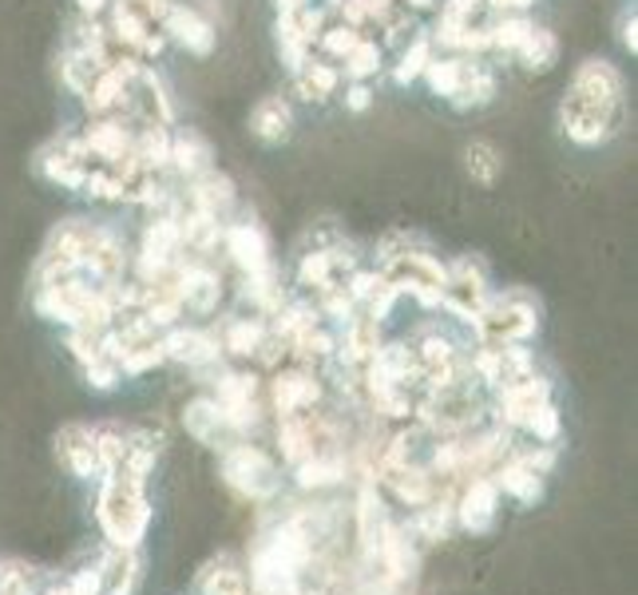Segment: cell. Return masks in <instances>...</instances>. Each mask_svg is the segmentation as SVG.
Segmentation results:
<instances>
[{
    "label": "cell",
    "instance_id": "cell-1",
    "mask_svg": "<svg viewBox=\"0 0 638 595\" xmlns=\"http://www.w3.org/2000/svg\"><path fill=\"white\" fill-rule=\"evenodd\" d=\"M555 128L580 151L607 148L610 139L623 136V128H627V76L615 60L587 56L575 64L560 108H555Z\"/></svg>",
    "mask_w": 638,
    "mask_h": 595
},
{
    "label": "cell",
    "instance_id": "cell-2",
    "mask_svg": "<svg viewBox=\"0 0 638 595\" xmlns=\"http://www.w3.org/2000/svg\"><path fill=\"white\" fill-rule=\"evenodd\" d=\"M155 520V505L148 496V480L128 473H104L96 480V524L104 544L111 548H143Z\"/></svg>",
    "mask_w": 638,
    "mask_h": 595
},
{
    "label": "cell",
    "instance_id": "cell-3",
    "mask_svg": "<svg viewBox=\"0 0 638 595\" xmlns=\"http://www.w3.org/2000/svg\"><path fill=\"white\" fill-rule=\"evenodd\" d=\"M218 476L223 485L246 500V505L266 508L274 505L285 493V468L278 465V456L266 445H258V436H235L218 448Z\"/></svg>",
    "mask_w": 638,
    "mask_h": 595
},
{
    "label": "cell",
    "instance_id": "cell-4",
    "mask_svg": "<svg viewBox=\"0 0 638 595\" xmlns=\"http://www.w3.org/2000/svg\"><path fill=\"white\" fill-rule=\"evenodd\" d=\"M108 223L111 218H91V215L60 218L56 227L48 230V238H44L36 262H32V286L56 282V278H68V274H88V262L91 255H96Z\"/></svg>",
    "mask_w": 638,
    "mask_h": 595
},
{
    "label": "cell",
    "instance_id": "cell-5",
    "mask_svg": "<svg viewBox=\"0 0 638 595\" xmlns=\"http://www.w3.org/2000/svg\"><path fill=\"white\" fill-rule=\"evenodd\" d=\"M543 326V302L528 286L491 290L488 306L468 326L472 342H496V346H531Z\"/></svg>",
    "mask_w": 638,
    "mask_h": 595
},
{
    "label": "cell",
    "instance_id": "cell-6",
    "mask_svg": "<svg viewBox=\"0 0 638 595\" xmlns=\"http://www.w3.org/2000/svg\"><path fill=\"white\" fill-rule=\"evenodd\" d=\"M491 270L480 255H456L444 258V282H441V310L436 314L452 317L456 326L468 329L491 298Z\"/></svg>",
    "mask_w": 638,
    "mask_h": 595
},
{
    "label": "cell",
    "instance_id": "cell-7",
    "mask_svg": "<svg viewBox=\"0 0 638 595\" xmlns=\"http://www.w3.org/2000/svg\"><path fill=\"white\" fill-rule=\"evenodd\" d=\"M218 258H223V267L230 270V278H262L270 274V270H278L274 242H270L266 227L246 207H238L235 215L223 223Z\"/></svg>",
    "mask_w": 638,
    "mask_h": 595
},
{
    "label": "cell",
    "instance_id": "cell-8",
    "mask_svg": "<svg viewBox=\"0 0 638 595\" xmlns=\"http://www.w3.org/2000/svg\"><path fill=\"white\" fill-rule=\"evenodd\" d=\"M329 401V381L317 369L305 366H282L274 374H266V413L274 416H298Z\"/></svg>",
    "mask_w": 638,
    "mask_h": 595
},
{
    "label": "cell",
    "instance_id": "cell-9",
    "mask_svg": "<svg viewBox=\"0 0 638 595\" xmlns=\"http://www.w3.org/2000/svg\"><path fill=\"white\" fill-rule=\"evenodd\" d=\"M104 29H108L111 48L123 52V56H136L139 64H155L167 52L159 20H151L143 9H136L131 0H111L108 12H104Z\"/></svg>",
    "mask_w": 638,
    "mask_h": 595
},
{
    "label": "cell",
    "instance_id": "cell-10",
    "mask_svg": "<svg viewBox=\"0 0 638 595\" xmlns=\"http://www.w3.org/2000/svg\"><path fill=\"white\" fill-rule=\"evenodd\" d=\"M555 401V381H551L548 369H531V374L516 377L508 386H500L496 393H488V416L496 425H504L508 433H520L523 421L540 405Z\"/></svg>",
    "mask_w": 638,
    "mask_h": 595
},
{
    "label": "cell",
    "instance_id": "cell-11",
    "mask_svg": "<svg viewBox=\"0 0 638 595\" xmlns=\"http://www.w3.org/2000/svg\"><path fill=\"white\" fill-rule=\"evenodd\" d=\"M159 32L167 40L171 48L187 52V56H210L218 44V24L215 12L198 0H171L163 20H159Z\"/></svg>",
    "mask_w": 638,
    "mask_h": 595
},
{
    "label": "cell",
    "instance_id": "cell-12",
    "mask_svg": "<svg viewBox=\"0 0 638 595\" xmlns=\"http://www.w3.org/2000/svg\"><path fill=\"white\" fill-rule=\"evenodd\" d=\"M88 167H91V159H88V151L79 148V139L72 128L52 136L48 143L32 155V171H36V178H44V183L56 191H68V195H79V183H84Z\"/></svg>",
    "mask_w": 638,
    "mask_h": 595
},
{
    "label": "cell",
    "instance_id": "cell-13",
    "mask_svg": "<svg viewBox=\"0 0 638 595\" xmlns=\"http://www.w3.org/2000/svg\"><path fill=\"white\" fill-rule=\"evenodd\" d=\"M123 116L136 123V128H175L179 108L175 96H171V84L163 79V72H155V64H143L131 79L128 91V111Z\"/></svg>",
    "mask_w": 638,
    "mask_h": 595
},
{
    "label": "cell",
    "instance_id": "cell-14",
    "mask_svg": "<svg viewBox=\"0 0 638 595\" xmlns=\"http://www.w3.org/2000/svg\"><path fill=\"white\" fill-rule=\"evenodd\" d=\"M500 508H504V496L496 488L488 473L480 476H468L456 496H452V516H456V528L468 536H491L496 524H500Z\"/></svg>",
    "mask_w": 638,
    "mask_h": 595
},
{
    "label": "cell",
    "instance_id": "cell-15",
    "mask_svg": "<svg viewBox=\"0 0 638 595\" xmlns=\"http://www.w3.org/2000/svg\"><path fill=\"white\" fill-rule=\"evenodd\" d=\"M163 357L167 366L187 369V374H198V369H210L223 361V349H218V337L210 322H175L171 329H163Z\"/></svg>",
    "mask_w": 638,
    "mask_h": 595
},
{
    "label": "cell",
    "instance_id": "cell-16",
    "mask_svg": "<svg viewBox=\"0 0 638 595\" xmlns=\"http://www.w3.org/2000/svg\"><path fill=\"white\" fill-rule=\"evenodd\" d=\"M210 326H215L223 361H230V366H250L258 346H262V337L270 334V322H266V317L238 306H226L218 317H210Z\"/></svg>",
    "mask_w": 638,
    "mask_h": 595
},
{
    "label": "cell",
    "instance_id": "cell-17",
    "mask_svg": "<svg viewBox=\"0 0 638 595\" xmlns=\"http://www.w3.org/2000/svg\"><path fill=\"white\" fill-rule=\"evenodd\" d=\"M285 476H290L294 493L302 496H337L342 488H354V468H349L345 448L305 456L294 468H285Z\"/></svg>",
    "mask_w": 638,
    "mask_h": 595
},
{
    "label": "cell",
    "instance_id": "cell-18",
    "mask_svg": "<svg viewBox=\"0 0 638 595\" xmlns=\"http://www.w3.org/2000/svg\"><path fill=\"white\" fill-rule=\"evenodd\" d=\"M56 461L60 468L84 485H96L104 468H99V448H96V421H68L56 429Z\"/></svg>",
    "mask_w": 638,
    "mask_h": 595
},
{
    "label": "cell",
    "instance_id": "cell-19",
    "mask_svg": "<svg viewBox=\"0 0 638 595\" xmlns=\"http://www.w3.org/2000/svg\"><path fill=\"white\" fill-rule=\"evenodd\" d=\"M500 96V64L491 56H464L461 60V79L448 96L452 111H484Z\"/></svg>",
    "mask_w": 638,
    "mask_h": 595
},
{
    "label": "cell",
    "instance_id": "cell-20",
    "mask_svg": "<svg viewBox=\"0 0 638 595\" xmlns=\"http://www.w3.org/2000/svg\"><path fill=\"white\" fill-rule=\"evenodd\" d=\"M179 203L187 210H207L215 218H230L238 207H242V195H238V183L226 171L210 167L198 178H187L179 183Z\"/></svg>",
    "mask_w": 638,
    "mask_h": 595
},
{
    "label": "cell",
    "instance_id": "cell-21",
    "mask_svg": "<svg viewBox=\"0 0 638 595\" xmlns=\"http://www.w3.org/2000/svg\"><path fill=\"white\" fill-rule=\"evenodd\" d=\"M334 329H337V361L334 366L365 374L369 361L377 357V349H381V342H385V326L377 322V317L357 310L349 322H342V326H334Z\"/></svg>",
    "mask_w": 638,
    "mask_h": 595
},
{
    "label": "cell",
    "instance_id": "cell-22",
    "mask_svg": "<svg viewBox=\"0 0 638 595\" xmlns=\"http://www.w3.org/2000/svg\"><path fill=\"white\" fill-rule=\"evenodd\" d=\"M491 480H496V488H500L504 500H511V505L520 508H536L548 496V480L551 476L536 473V468L523 461V456H516L508 448V456L504 461H496V468H491Z\"/></svg>",
    "mask_w": 638,
    "mask_h": 595
},
{
    "label": "cell",
    "instance_id": "cell-23",
    "mask_svg": "<svg viewBox=\"0 0 638 595\" xmlns=\"http://www.w3.org/2000/svg\"><path fill=\"white\" fill-rule=\"evenodd\" d=\"M210 167H218L210 139L203 136L198 128H183V123H175V128H171L167 175L175 178V183H187V178H198L203 171H210Z\"/></svg>",
    "mask_w": 638,
    "mask_h": 595
},
{
    "label": "cell",
    "instance_id": "cell-24",
    "mask_svg": "<svg viewBox=\"0 0 638 595\" xmlns=\"http://www.w3.org/2000/svg\"><path fill=\"white\" fill-rule=\"evenodd\" d=\"M99 592L104 595H139L143 587V548H111L96 555Z\"/></svg>",
    "mask_w": 638,
    "mask_h": 595
},
{
    "label": "cell",
    "instance_id": "cell-25",
    "mask_svg": "<svg viewBox=\"0 0 638 595\" xmlns=\"http://www.w3.org/2000/svg\"><path fill=\"white\" fill-rule=\"evenodd\" d=\"M179 425H183V433H187L195 445L215 448V453L226 445V441H235V436H230V429H226V421H223V409L215 405V397H210L207 389H198L187 405H183V413H179Z\"/></svg>",
    "mask_w": 638,
    "mask_h": 595
},
{
    "label": "cell",
    "instance_id": "cell-26",
    "mask_svg": "<svg viewBox=\"0 0 638 595\" xmlns=\"http://www.w3.org/2000/svg\"><path fill=\"white\" fill-rule=\"evenodd\" d=\"M250 136L262 143V148H278L285 139L294 136L298 128V111H294V99L290 96H262L250 108Z\"/></svg>",
    "mask_w": 638,
    "mask_h": 595
},
{
    "label": "cell",
    "instance_id": "cell-27",
    "mask_svg": "<svg viewBox=\"0 0 638 595\" xmlns=\"http://www.w3.org/2000/svg\"><path fill=\"white\" fill-rule=\"evenodd\" d=\"M342 68L337 64H329V60L322 56H310L302 64V68L290 72V88H294V96L302 99V104H310V108H325V104H334L337 91H342Z\"/></svg>",
    "mask_w": 638,
    "mask_h": 595
},
{
    "label": "cell",
    "instance_id": "cell-28",
    "mask_svg": "<svg viewBox=\"0 0 638 595\" xmlns=\"http://www.w3.org/2000/svg\"><path fill=\"white\" fill-rule=\"evenodd\" d=\"M195 595H255L246 580V564L238 555L218 552L195 575Z\"/></svg>",
    "mask_w": 638,
    "mask_h": 595
},
{
    "label": "cell",
    "instance_id": "cell-29",
    "mask_svg": "<svg viewBox=\"0 0 638 595\" xmlns=\"http://www.w3.org/2000/svg\"><path fill=\"white\" fill-rule=\"evenodd\" d=\"M563 56V44L560 36L548 29V24H531V32L520 40V48L511 52V64L523 72V76H548Z\"/></svg>",
    "mask_w": 638,
    "mask_h": 595
},
{
    "label": "cell",
    "instance_id": "cell-30",
    "mask_svg": "<svg viewBox=\"0 0 638 595\" xmlns=\"http://www.w3.org/2000/svg\"><path fill=\"white\" fill-rule=\"evenodd\" d=\"M404 528L421 548L444 544L452 532H456V516H452V500H432L424 508H413L404 516Z\"/></svg>",
    "mask_w": 638,
    "mask_h": 595
},
{
    "label": "cell",
    "instance_id": "cell-31",
    "mask_svg": "<svg viewBox=\"0 0 638 595\" xmlns=\"http://www.w3.org/2000/svg\"><path fill=\"white\" fill-rule=\"evenodd\" d=\"M432 52H436V44H432L429 29L417 32L404 48H397L393 56H389V64H385V76L393 79L397 88H413V84H421V72L424 64L432 60Z\"/></svg>",
    "mask_w": 638,
    "mask_h": 595
},
{
    "label": "cell",
    "instance_id": "cell-32",
    "mask_svg": "<svg viewBox=\"0 0 638 595\" xmlns=\"http://www.w3.org/2000/svg\"><path fill=\"white\" fill-rule=\"evenodd\" d=\"M464 175L476 183V187H496L504 175V151L491 143V139H468L461 151Z\"/></svg>",
    "mask_w": 638,
    "mask_h": 595
},
{
    "label": "cell",
    "instance_id": "cell-33",
    "mask_svg": "<svg viewBox=\"0 0 638 595\" xmlns=\"http://www.w3.org/2000/svg\"><path fill=\"white\" fill-rule=\"evenodd\" d=\"M385 64H389V52L381 48V40L377 36H361L349 56L337 64L342 68V79H361V84H377L385 76Z\"/></svg>",
    "mask_w": 638,
    "mask_h": 595
},
{
    "label": "cell",
    "instance_id": "cell-34",
    "mask_svg": "<svg viewBox=\"0 0 638 595\" xmlns=\"http://www.w3.org/2000/svg\"><path fill=\"white\" fill-rule=\"evenodd\" d=\"M365 32H357L354 24H345V20L329 17V24H325L322 32H317V44H314V56L329 60V64H342L349 52L361 44Z\"/></svg>",
    "mask_w": 638,
    "mask_h": 595
},
{
    "label": "cell",
    "instance_id": "cell-35",
    "mask_svg": "<svg viewBox=\"0 0 638 595\" xmlns=\"http://www.w3.org/2000/svg\"><path fill=\"white\" fill-rule=\"evenodd\" d=\"M520 441H536V445H560L563 436V413H560V401H548V405H540L536 413L523 421Z\"/></svg>",
    "mask_w": 638,
    "mask_h": 595
},
{
    "label": "cell",
    "instance_id": "cell-36",
    "mask_svg": "<svg viewBox=\"0 0 638 595\" xmlns=\"http://www.w3.org/2000/svg\"><path fill=\"white\" fill-rule=\"evenodd\" d=\"M79 377H84V386H88L91 393H99V397H111L119 386H123V381H128L111 354L96 357V361H88V366H79Z\"/></svg>",
    "mask_w": 638,
    "mask_h": 595
},
{
    "label": "cell",
    "instance_id": "cell-37",
    "mask_svg": "<svg viewBox=\"0 0 638 595\" xmlns=\"http://www.w3.org/2000/svg\"><path fill=\"white\" fill-rule=\"evenodd\" d=\"M337 104H342L349 116H365V111L377 104V84H361V79H345L342 91H337Z\"/></svg>",
    "mask_w": 638,
    "mask_h": 595
},
{
    "label": "cell",
    "instance_id": "cell-38",
    "mask_svg": "<svg viewBox=\"0 0 638 595\" xmlns=\"http://www.w3.org/2000/svg\"><path fill=\"white\" fill-rule=\"evenodd\" d=\"M615 36H619V48L627 56L638 52V17H635V4H623L619 9V20H615Z\"/></svg>",
    "mask_w": 638,
    "mask_h": 595
},
{
    "label": "cell",
    "instance_id": "cell-39",
    "mask_svg": "<svg viewBox=\"0 0 638 595\" xmlns=\"http://www.w3.org/2000/svg\"><path fill=\"white\" fill-rule=\"evenodd\" d=\"M484 4H488L496 17H504V12H536L540 0H484Z\"/></svg>",
    "mask_w": 638,
    "mask_h": 595
},
{
    "label": "cell",
    "instance_id": "cell-40",
    "mask_svg": "<svg viewBox=\"0 0 638 595\" xmlns=\"http://www.w3.org/2000/svg\"><path fill=\"white\" fill-rule=\"evenodd\" d=\"M76 4V17H88V20H104L111 0H72Z\"/></svg>",
    "mask_w": 638,
    "mask_h": 595
},
{
    "label": "cell",
    "instance_id": "cell-41",
    "mask_svg": "<svg viewBox=\"0 0 638 595\" xmlns=\"http://www.w3.org/2000/svg\"><path fill=\"white\" fill-rule=\"evenodd\" d=\"M404 12H413V17H432V12L441 9V0H397Z\"/></svg>",
    "mask_w": 638,
    "mask_h": 595
},
{
    "label": "cell",
    "instance_id": "cell-42",
    "mask_svg": "<svg viewBox=\"0 0 638 595\" xmlns=\"http://www.w3.org/2000/svg\"><path fill=\"white\" fill-rule=\"evenodd\" d=\"M310 0H274V12H290V9H302Z\"/></svg>",
    "mask_w": 638,
    "mask_h": 595
}]
</instances>
